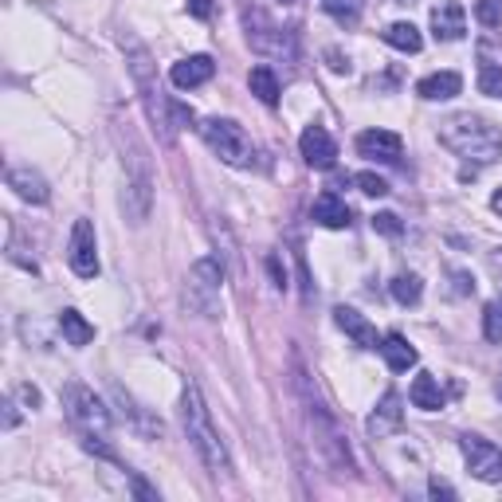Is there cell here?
Listing matches in <instances>:
<instances>
[{
	"mask_svg": "<svg viewBox=\"0 0 502 502\" xmlns=\"http://www.w3.org/2000/svg\"><path fill=\"white\" fill-rule=\"evenodd\" d=\"M432 32L436 40H463L467 32V12H463L460 0H436L432 4Z\"/></svg>",
	"mask_w": 502,
	"mask_h": 502,
	"instance_id": "obj_9",
	"label": "cell"
},
{
	"mask_svg": "<svg viewBox=\"0 0 502 502\" xmlns=\"http://www.w3.org/2000/svg\"><path fill=\"white\" fill-rule=\"evenodd\" d=\"M400 424H405L400 397H397V392H385V397H381V408L369 416V436H373V440H385V436L400 432Z\"/></svg>",
	"mask_w": 502,
	"mask_h": 502,
	"instance_id": "obj_11",
	"label": "cell"
},
{
	"mask_svg": "<svg viewBox=\"0 0 502 502\" xmlns=\"http://www.w3.org/2000/svg\"><path fill=\"white\" fill-rule=\"evenodd\" d=\"M432 495H436V498H440V495H444V498H455V490H452V487H444L440 479H432Z\"/></svg>",
	"mask_w": 502,
	"mask_h": 502,
	"instance_id": "obj_30",
	"label": "cell"
},
{
	"mask_svg": "<svg viewBox=\"0 0 502 502\" xmlns=\"http://www.w3.org/2000/svg\"><path fill=\"white\" fill-rule=\"evenodd\" d=\"M483 334L490 345H502V303H487L483 310Z\"/></svg>",
	"mask_w": 502,
	"mask_h": 502,
	"instance_id": "obj_24",
	"label": "cell"
},
{
	"mask_svg": "<svg viewBox=\"0 0 502 502\" xmlns=\"http://www.w3.org/2000/svg\"><path fill=\"white\" fill-rule=\"evenodd\" d=\"M279 4H295V0H279Z\"/></svg>",
	"mask_w": 502,
	"mask_h": 502,
	"instance_id": "obj_35",
	"label": "cell"
},
{
	"mask_svg": "<svg viewBox=\"0 0 502 502\" xmlns=\"http://www.w3.org/2000/svg\"><path fill=\"white\" fill-rule=\"evenodd\" d=\"M463 90V79L455 71H436V75L420 79L416 83V95L428 98V103H444V98H455Z\"/></svg>",
	"mask_w": 502,
	"mask_h": 502,
	"instance_id": "obj_14",
	"label": "cell"
},
{
	"mask_svg": "<svg viewBox=\"0 0 502 502\" xmlns=\"http://www.w3.org/2000/svg\"><path fill=\"white\" fill-rule=\"evenodd\" d=\"M353 185H358L365 197H385L389 193V181L377 177V173H358V177H353Z\"/></svg>",
	"mask_w": 502,
	"mask_h": 502,
	"instance_id": "obj_25",
	"label": "cell"
},
{
	"mask_svg": "<svg viewBox=\"0 0 502 502\" xmlns=\"http://www.w3.org/2000/svg\"><path fill=\"white\" fill-rule=\"evenodd\" d=\"M326 59H330V67L337 71V75H345V71H350V59H345V56H342V51H337V48H330V51H326Z\"/></svg>",
	"mask_w": 502,
	"mask_h": 502,
	"instance_id": "obj_28",
	"label": "cell"
},
{
	"mask_svg": "<svg viewBox=\"0 0 502 502\" xmlns=\"http://www.w3.org/2000/svg\"><path fill=\"white\" fill-rule=\"evenodd\" d=\"M479 90L483 95H490V98L502 95V63H495L490 56L479 59Z\"/></svg>",
	"mask_w": 502,
	"mask_h": 502,
	"instance_id": "obj_21",
	"label": "cell"
},
{
	"mask_svg": "<svg viewBox=\"0 0 502 502\" xmlns=\"http://www.w3.org/2000/svg\"><path fill=\"white\" fill-rule=\"evenodd\" d=\"M381 353H385V361H389L392 373H405V369H413V365H416V350L408 345V337L397 334V330L381 337Z\"/></svg>",
	"mask_w": 502,
	"mask_h": 502,
	"instance_id": "obj_15",
	"label": "cell"
},
{
	"mask_svg": "<svg viewBox=\"0 0 502 502\" xmlns=\"http://www.w3.org/2000/svg\"><path fill=\"white\" fill-rule=\"evenodd\" d=\"M200 138L208 142V150L224 161V166H236V169H248L255 161V145L251 138L243 134L240 122L232 118H205L200 122Z\"/></svg>",
	"mask_w": 502,
	"mask_h": 502,
	"instance_id": "obj_4",
	"label": "cell"
},
{
	"mask_svg": "<svg viewBox=\"0 0 502 502\" xmlns=\"http://www.w3.org/2000/svg\"><path fill=\"white\" fill-rule=\"evenodd\" d=\"M475 16H479V24L495 28V24H502V0H479V4H475Z\"/></svg>",
	"mask_w": 502,
	"mask_h": 502,
	"instance_id": "obj_26",
	"label": "cell"
},
{
	"mask_svg": "<svg viewBox=\"0 0 502 502\" xmlns=\"http://www.w3.org/2000/svg\"><path fill=\"white\" fill-rule=\"evenodd\" d=\"M358 153L369 161H385V166H397L400 153H405V142L392 130H365L358 138Z\"/></svg>",
	"mask_w": 502,
	"mask_h": 502,
	"instance_id": "obj_8",
	"label": "cell"
},
{
	"mask_svg": "<svg viewBox=\"0 0 502 502\" xmlns=\"http://www.w3.org/2000/svg\"><path fill=\"white\" fill-rule=\"evenodd\" d=\"M248 87H251V95L259 98L263 106H275V103H279V79H275V71H271L267 63H259V67H251Z\"/></svg>",
	"mask_w": 502,
	"mask_h": 502,
	"instance_id": "obj_19",
	"label": "cell"
},
{
	"mask_svg": "<svg viewBox=\"0 0 502 502\" xmlns=\"http://www.w3.org/2000/svg\"><path fill=\"white\" fill-rule=\"evenodd\" d=\"M408 400H413L416 408H424V413H436V408H444V389L440 381L432 377V373H420V377L413 381V389H408Z\"/></svg>",
	"mask_w": 502,
	"mask_h": 502,
	"instance_id": "obj_16",
	"label": "cell"
},
{
	"mask_svg": "<svg viewBox=\"0 0 502 502\" xmlns=\"http://www.w3.org/2000/svg\"><path fill=\"white\" fill-rule=\"evenodd\" d=\"M322 8L337 24H345V28H353L361 20V0H322Z\"/></svg>",
	"mask_w": 502,
	"mask_h": 502,
	"instance_id": "obj_23",
	"label": "cell"
},
{
	"mask_svg": "<svg viewBox=\"0 0 502 502\" xmlns=\"http://www.w3.org/2000/svg\"><path fill=\"white\" fill-rule=\"evenodd\" d=\"M59 330H63V337H67L71 345H87V342H95V326L87 322L79 310H63L59 314Z\"/></svg>",
	"mask_w": 502,
	"mask_h": 502,
	"instance_id": "obj_20",
	"label": "cell"
},
{
	"mask_svg": "<svg viewBox=\"0 0 502 502\" xmlns=\"http://www.w3.org/2000/svg\"><path fill=\"white\" fill-rule=\"evenodd\" d=\"M373 228H377V232H385V236H400V232H405L397 212H377V216H373Z\"/></svg>",
	"mask_w": 502,
	"mask_h": 502,
	"instance_id": "obj_27",
	"label": "cell"
},
{
	"mask_svg": "<svg viewBox=\"0 0 502 502\" xmlns=\"http://www.w3.org/2000/svg\"><path fill=\"white\" fill-rule=\"evenodd\" d=\"M314 220L322 228H345L350 224V205L337 193H322L314 200Z\"/></svg>",
	"mask_w": 502,
	"mask_h": 502,
	"instance_id": "obj_17",
	"label": "cell"
},
{
	"mask_svg": "<svg viewBox=\"0 0 502 502\" xmlns=\"http://www.w3.org/2000/svg\"><path fill=\"white\" fill-rule=\"evenodd\" d=\"M298 150H303V161L310 169H334L337 145H334V138L322 130V126H306L303 138H298Z\"/></svg>",
	"mask_w": 502,
	"mask_h": 502,
	"instance_id": "obj_7",
	"label": "cell"
},
{
	"mask_svg": "<svg viewBox=\"0 0 502 502\" xmlns=\"http://www.w3.org/2000/svg\"><path fill=\"white\" fill-rule=\"evenodd\" d=\"M181 420H185V436H189V444L197 447L200 460H205V467L212 471V475H228V471H232L228 447L220 440V432H216L212 413H208V405H205V397H200L197 385L185 389V400H181Z\"/></svg>",
	"mask_w": 502,
	"mask_h": 502,
	"instance_id": "obj_1",
	"label": "cell"
},
{
	"mask_svg": "<svg viewBox=\"0 0 502 502\" xmlns=\"http://www.w3.org/2000/svg\"><path fill=\"white\" fill-rule=\"evenodd\" d=\"M440 142L460 158L479 161V166H490L502 158V134L479 114H452L447 122H440Z\"/></svg>",
	"mask_w": 502,
	"mask_h": 502,
	"instance_id": "obj_2",
	"label": "cell"
},
{
	"mask_svg": "<svg viewBox=\"0 0 502 502\" xmlns=\"http://www.w3.org/2000/svg\"><path fill=\"white\" fill-rule=\"evenodd\" d=\"M385 43L389 48H397V51H405V56H416V51L424 48V35H420L416 24L397 20V24H389L385 28Z\"/></svg>",
	"mask_w": 502,
	"mask_h": 502,
	"instance_id": "obj_18",
	"label": "cell"
},
{
	"mask_svg": "<svg viewBox=\"0 0 502 502\" xmlns=\"http://www.w3.org/2000/svg\"><path fill=\"white\" fill-rule=\"evenodd\" d=\"M8 189H16V197L32 200V205H43V200L51 197V193H48V181H43L35 169H28V166L8 169Z\"/></svg>",
	"mask_w": 502,
	"mask_h": 502,
	"instance_id": "obj_13",
	"label": "cell"
},
{
	"mask_svg": "<svg viewBox=\"0 0 502 502\" xmlns=\"http://www.w3.org/2000/svg\"><path fill=\"white\" fill-rule=\"evenodd\" d=\"M189 12H193V16H200V20H205V16L212 12V4H208V0H189Z\"/></svg>",
	"mask_w": 502,
	"mask_h": 502,
	"instance_id": "obj_29",
	"label": "cell"
},
{
	"mask_svg": "<svg viewBox=\"0 0 502 502\" xmlns=\"http://www.w3.org/2000/svg\"><path fill=\"white\" fill-rule=\"evenodd\" d=\"M490 267H495V271H502V248H498L495 255H490Z\"/></svg>",
	"mask_w": 502,
	"mask_h": 502,
	"instance_id": "obj_33",
	"label": "cell"
},
{
	"mask_svg": "<svg viewBox=\"0 0 502 502\" xmlns=\"http://www.w3.org/2000/svg\"><path fill=\"white\" fill-rule=\"evenodd\" d=\"M67 259H71V271H75L79 279L98 275V243H95V228H90V220H75V228H71Z\"/></svg>",
	"mask_w": 502,
	"mask_h": 502,
	"instance_id": "obj_6",
	"label": "cell"
},
{
	"mask_svg": "<svg viewBox=\"0 0 502 502\" xmlns=\"http://www.w3.org/2000/svg\"><path fill=\"white\" fill-rule=\"evenodd\" d=\"M271 275H275V287H287V271H279V259H271Z\"/></svg>",
	"mask_w": 502,
	"mask_h": 502,
	"instance_id": "obj_31",
	"label": "cell"
},
{
	"mask_svg": "<svg viewBox=\"0 0 502 502\" xmlns=\"http://www.w3.org/2000/svg\"><path fill=\"white\" fill-rule=\"evenodd\" d=\"M490 208H495V212L502 216V189H498V193H495V197H490Z\"/></svg>",
	"mask_w": 502,
	"mask_h": 502,
	"instance_id": "obj_32",
	"label": "cell"
},
{
	"mask_svg": "<svg viewBox=\"0 0 502 502\" xmlns=\"http://www.w3.org/2000/svg\"><path fill=\"white\" fill-rule=\"evenodd\" d=\"M212 71H216V63L208 59V56H189V59L173 63L169 79H173V87L193 90V87H200V83H208V79H212Z\"/></svg>",
	"mask_w": 502,
	"mask_h": 502,
	"instance_id": "obj_12",
	"label": "cell"
},
{
	"mask_svg": "<svg viewBox=\"0 0 502 502\" xmlns=\"http://www.w3.org/2000/svg\"><path fill=\"white\" fill-rule=\"evenodd\" d=\"M392 4H413V0H392Z\"/></svg>",
	"mask_w": 502,
	"mask_h": 502,
	"instance_id": "obj_34",
	"label": "cell"
},
{
	"mask_svg": "<svg viewBox=\"0 0 502 502\" xmlns=\"http://www.w3.org/2000/svg\"><path fill=\"white\" fill-rule=\"evenodd\" d=\"M460 447H463V460H467V471L475 475V479L502 483V447L483 440V436H471V432L460 440Z\"/></svg>",
	"mask_w": 502,
	"mask_h": 502,
	"instance_id": "obj_5",
	"label": "cell"
},
{
	"mask_svg": "<svg viewBox=\"0 0 502 502\" xmlns=\"http://www.w3.org/2000/svg\"><path fill=\"white\" fill-rule=\"evenodd\" d=\"M498 392H502V385H498Z\"/></svg>",
	"mask_w": 502,
	"mask_h": 502,
	"instance_id": "obj_36",
	"label": "cell"
},
{
	"mask_svg": "<svg viewBox=\"0 0 502 502\" xmlns=\"http://www.w3.org/2000/svg\"><path fill=\"white\" fill-rule=\"evenodd\" d=\"M420 295H424V287H420L416 275H408V271H405V275L392 279V298H397L400 306H416Z\"/></svg>",
	"mask_w": 502,
	"mask_h": 502,
	"instance_id": "obj_22",
	"label": "cell"
},
{
	"mask_svg": "<svg viewBox=\"0 0 502 502\" xmlns=\"http://www.w3.org/2000/svg\"><path fill=\"white\" fill-rule=\"evenodd\" d=\"M63 408H67V420L79 428V436H83V447L95 455H103V460H114V452L106 447V432H111V413H106V405L95 397L87 385H67L63 392Z\"/></svg>",
	"mask_w": 502,
	"mask_h": 502,
	"instance_id": "obj_3",
	"label": "cell"
},
{
	"mask_svg": "<svg viewBox=\"0 0 502 502\" xmlns=\"http://www.w3.org/2000/svg\"><path fill=\"white\" fill-rule=\"evenodd\" d=\"M334 322L342 326V330L350 334L353 342L361 345V350H381L377 326H373V322H369V318H365V314H358V310H353V306H337V310H334Z\"/></svg>",
	"mask_w": 502,
	"mask_h": 502,
	"instance_id": "obj_10",
	"label": "cell"
}]
</instances>
